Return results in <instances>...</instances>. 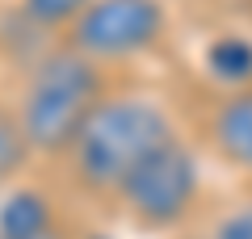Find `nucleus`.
<instances>
[{
	"label": "nucleus",
	"mask_w": 252,
	"mask_h": 239,
	"mask_svg": "<svg viewBox=\"0 0 252 239\" xmlns=\"http://www.w3.org/2000/svg\"><path fill=\"white\" fill-rule=\"evenodd\" d=\"M84 239H114V235H105V231H89Z\"/></svg>",
	"instance_id": "obj_11"
},
{
	"label": "nucleus",
	"mask_w": 252,
	"mask_h": 239,
	"mask_svg": "<svg viewBox=\"0 0 252 239\" xmlns=\"http://www.w3.org/2000/svg\"><path fill=\"white\" fill-rule=\"evenodd\" d=\"M89 4L93 0H17V17L26 21V26L42 30V34H51V30L67 34V30L84 17Z\"/></svg>",
	"instance_id": "obj_7"
},
{
	"label": "nucleus",
	"mask_w": 252,
	"mask_h": 239,
	"mask_svg": "<svg viewBox=\"0 0 252 239\" xmlns=\"http://www.w3.org/2000/svg\"><path fill=\"white\" fill-rule=\"evenodd\" d=\"M0 239H67V231H63L59 222H51V227H38V231H21V235H0Z\"/></svg>",
	"instance_id": "obj_10"
},
{
	"label": "nucleus",
	"mask_w": 252,
	"mask_h": 239,
	"mask_svg": "<svg viewBox=\"0 0 252 239\" xmlns=\"http://www.w3.org/2000/svg\"><path fill=\"white\" fill-rule=\"evenodd\" d=\"M164 34H168L164 0H93L84 17L63 34V42L97 67H105V63H130L156 51Z\"/></svg>",
	"instance_id": "obj_4"
},
{
	"label": "nucleus",
	"mask_w": 252,
	"mask_h": 239,
	"mask_svg": "<svg viewBox=\"0 0 252 239\" xmlns=\"http://www.w3.org/2000/svg\"><path fill=\"white\" fill-rule=\"evenodd\" d=\"M210 239H252V202H240L215 222Z\"/></svg>",
	"instance_id": "obj_9"
},
{
	"label": "nucleus",
	"mask_w": 252,
	"mask_h": 239,
	"mask_svg": "<svg viewBox=\"0 0 252 239\" xmlns=\"http://www.w3.org/2000/svg\"><path fill=\"white\" fill-rule=\"evenodd\" d=\"M105 71L67 42L55 51H42L30 67L26 89L17 101V122L26 130V143L34 155H63L72 147L76 130L105 97Z\"/></svg>",
	"instance_id": "obj_2"
},
{
	"label": "nucleus",
	"mask_w": 252,
	"mask_h": 239,
	"mask_svg": "<svg viewBox=\"0 0 252 239\" xmlns=\"http://www.w3.org/2000/svg\"><path fill=\"white\" fill-rule=\"evenodd\" d=\"M206 71L231 89H248L252 84V38L244 34H219L206 46Z\"/></svg>",
	"instance_id": "obj_6"
},
{
	"label": "nucleus",
	"mask_w": 252,
	"mask_h": 239,
	"mask_svg": "<svg viewBox=\"0 0 252 239\" xmlns=\"http://www.w3.org/2000/svg\"><path fill=\"white\" fill-rule=\"evenodd\" d=\"M210 143L227 164L252 172V84L223 92L210 114Z\"/></svg>",
	"instance_id": "obj_5"
},
{
	"label": "nucleus",
	"mask_w": 252,
	"mask_h": 239,
	"mask_svg": "<svg viewBox=\"0 0 252 239\" xmlns=\"http://www.w3.org/2000/svg\"><path fill=\"white\" fill-rule=\"evenodd\" d=\"M202 193V168L198 155L185 139H168L164 147H156L152 155L139 164L118 189V206H122L139 227L147 231H168L177 222H185V214L198 206Z\"/></svg>",
	"instance_id": "obj_3"
},
{
	"label": "nucleus",
	"mask_w": 252,
	"mask_h": 239,
	"mask_svg": "<svg viewBox=\"0 0 252 239\" xmlns=\"http://www.w3.org/2000/svg\"><path fill=\"white\" fill-rule=\"evenodd\" d=\"M168 139H177V122L164 101L143 92H105L76 130L63 159L80 189L114 197L122 180Z\"/></svg>",
	"instance_id": "obj_1"
},
{
	"label": "nucleus",
	"mask_w": 252,
	"mask_h": 239,
	"mask_svg": "<svg viewBox=\"0 0 252 239\" xmlns=\"http://www.w3.org/2000/svg\"><path fill=\"white\" fill-rule=\"evenodd\" d=\"M30 143H26V130L17 122V109L0 105V189H9L17 180V172L30 164Z\"/></svg>",
	"instance_id": "obj_8"
}]
</instances>
